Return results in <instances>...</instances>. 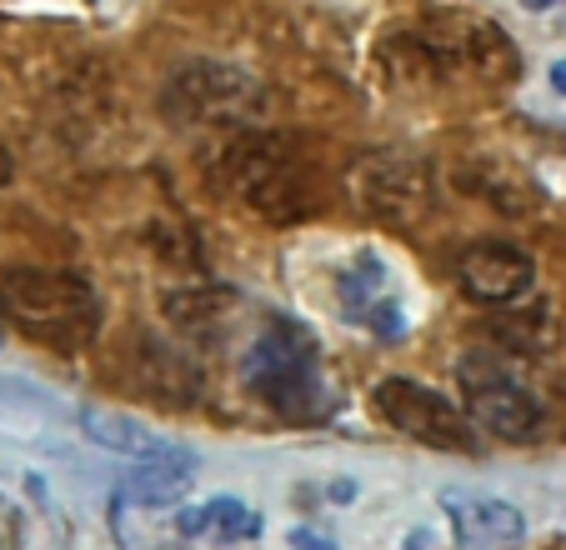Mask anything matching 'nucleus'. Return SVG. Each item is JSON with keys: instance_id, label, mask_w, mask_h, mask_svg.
<instances>
[{"instance_id": "14", "label": "nucleus", "mask_w": 566, "mask_h": 550, "mask_svg": "<svg viewBox=\"0 0 566 550\" xmlns=\"http://www.w3.org/2000/svg\"><path fill=\"white\" fill-rule=\"evenodd\" d=\"M176 536H216V540H256L261 536V516L247 506V500L235 496H216L206 500V506L186 510L181 520H176Z\"/></svg>"}, {"instance_id": "17", "label": "nucleus", "mask_w": 566, "mask_h": 550, "mask_svg": "<svg viewBox=\"0 0 566 550\" xmlns=\"http://www.w3.org/2000/svg\"><path fill=\"white\" fill-rule=\"evenodd\" d=\"M546 81H552V91H556V96H566V61H556L552 71H546Z\"/></svg>"}, {"instance_id": "5", "label": "nucleus", "mask_w": 566, "mask_h": 550, "mask_svg": "<svg viewBox=\"0 0 566 550\" xmlns=\"http://www.w3.org/2000/svg\"><path fill=\"white\" fill-rule=\"evenodd\" d=\"M457 381H461V395H467V415L492 441L536 445L546 435V425H552L542 391L526 381L522 366L512 356H502V350H471V356H461Z\"/></svg>"}, {"instance_id": "7", "label": "nucleus", "mask_w": 566, "mask_h": 550, "mask_svg": "<svg viewBox=\"0 0 566 550\" xmlns=\"http://www.w3.org/2000/svg\"><path fill=\"white\" fill-rule=\"evenodd\" d=\"M352 195L371 221L396 225V231H417L437 211V170L427 156L401 146L371 150L352 170Z\"/></svg>"}, {"instance_id": "8", "label": "nucleus", "mask_w": 566, "mask_h": 550, "mask_svg": "<svg viewBox=\"0 0 566 550\" xmlns=\"http://www.w3.org/2000/svg\"><path fill=\"white\" fill-rule=\"evenodd\" d=\"M376 411L386 415L391 431H401L407 441L417 445H431V451H457V455H471L476 451V421H471L461 405H451L441 391L421 381H407V376H396V381H381L376 385Z\"/></svg>"}, {"instance_id": "16", "label": "nucleus", "mask_w": 566, "mask_h": 550, "mask_svg": "<svg viewBox=\"0 0 566 550\" xmlns=\"http://www.w3.org/2000/svg\"><path fill=\"white\" fill-rule=\"evenodd\" d=\"M0 550H21V520L6 500H0Z\"/></svg>"}, {"instance_id": "11", "label": "nucleus", "mask_w": 566, "mask_h": 550, "mask_svg": "<svg viewBox=\"0 0 566 550\" xmlns=\"http://www.w3.org/2000/svg\"><path fill=\"white\" fill-rule=\"evenodd\" d=\"M86 435L96 445H106L111 455H126L136 466H196V455L186 441L156 431V425L136 421V415H116V411H86L81 415Z\"/></svg>"}, {"instance_id": "10", "label": "nucleus", "mask_w": 566, "mask_h": 550, "mask_svg": "<svg viewBox=\"0 0 566 550\" xmlns=\"http://www.w3.org/2000/svg\"><path fill=\"white\" fill-rule=\"evenodd\" d=\"M457 286L467 290L476 306H522L536 290V261L522 245L506 241H476L457 255Z\"/></svg>"}, {"instance_id": "1", "label": "nucleus", "mask_w": 566, "mask_h": 550, "mask_svg": "<svg viewBox=\"0 0 566 550\" xmlns=\"http://www.w3.org/2000/svg\"><path fill=\"white\" fill-rule=\"evenodd\" d=\"M211 186L271 225L311 221L326 205L321 166L311 160V150L296 136H276L261 126L226 130V140L211 150Z\"/></svg>"}, {"instance_id": "12", "label": "nucleus", "mask_w": 566, "mask_h": 550, "mask_svg": "<svg viewBox=\"0 0 566 550\" xmlns=\"http://www.w3.org/2000/svg\"><path fill=\"white\" fill-rule=\"evenodd\" d=\"M447 516L461 550H512L526 536V516L496 496H447Z\"/></svg>"}, {"instance_id": "13", "label": "nucleus", "mask_w": 566, "mask_h": 550, "mask_svg": "<svg viewBox=\"0 0 566 550\" xmlns=\"http://www.w3.org/2000/svg\"><path fill=\"white\" fill-rule=\"evenodd\" d=\"M196 466H136L130 476L116 480V506L120 510H160L191 490Z\"/></svg>"}, {"instance_id": "2", "label": "nucleus", "mask_w": 566, "mask_h": 550, "mask_svg": "<svg viewBox=\"0 0 566 550\" xmlns=\"http://www.w3.org/2000/svg\"><path fill=\"white\" fill-rule=\"evenodd\" d=\"M241 381L271 415L291 425H321L336 411L332 381L321 366V346L296 320H276L251 340L247 360H241Z\"/></svg>"}, {"instance_id": "9", "label": "nucleus", "mask_w": 566, "mask_h": 550, "mask_svg": "<svg viewBox=\"0 0 566 550\" xmlns=\"http://www.w3.org/2000/svg\"><path fill=\"white\" fill-rule=\"evenodd\" d=\"M336 310H342L352 326L371 330L386 346H401L411 330L407 320V300H401V286L386 261H376L371 251L356 255L342 275H336Z\"/></svg>"}, {"instance_id": "20", "label": "nucleus", "mask_w": 566, "mask_h": 550, "mask_svg": "<svg viewBox=\"0 0 566 550\" xmlns=\"http://www.w3.org/2000/svg\"><path fill=\"white\" fill-rule=\"evenodd\" d=\"M0 340H6V336H0Z\"/></svg>"}, {"instance_id": "15", "label": "nucleus", "mask_w": 566, "mask_h": 550, "mask_svg": "<svg viewBox=\"0 0 566 550\" xmlns=\"http://www.w3.org/2000/svg\"><path fill=\"white\" fill-rule=\"evenodd\" d=\"M235 310L231 286H196V290H171L166 296V316L186 330H211L216 320H226Z\"/></svg>"}, {"instance_id": "3", "label": "nucleus", "mask_w": 566, "mask_h": 550, "mask_svg": "<svg viewBox=\"0 0 566 550\" xmlns=\"http://www.w3.org/2000/svg\"><path fill=\"white\" fill-rule=\"evenodd\" d=\"M0 320L31 336L35 346L81 350L101 330V296L75 271L15 265V271H0Z\"/></svg>"}, {"instance_id": "18", "label": "nucleus", "mask_w": 566, "mask_h": 550, "mask_svg": "<svg viewBox=\"0 0 566 550\" xmlns=\"http://www.w3.org/2000/svg\"><path fill=\"white\" fill-rule=\"evenodd\" d=\"M11 176H15V160H11V150L0 146V186H11Z\"/></svg>"}, {"instance_id": "6", "label": "nucleus", "mask_w": 566, "mask_h": 550, "mask_svg": "<svg viewBox=\"0 0 566 550\" xmlns=\"http://www.w3.org/2000/svg\"><path fill=\"white\" fill-rule=\"evenodd\" d=\"M407 45L431 65L437 75H471L481 85H506L522 71V55L506 41V31L486 15L441 11L431 21L411 25Z\"/></svg>"}, {"instance_id": "19", "label": "nucleus", "mask_w": 566, "mask_h": 550, "mask_svg": "<svg viewBox=\"0 0 566 550\" xmlns=\"http://www.w3.org/2000/svg\"><path fill=\"white\" fill-rule=\"evenodd\" d=\"M526 11H552V6H562V0H522Z\"/></svg>"}, {"instance_id": "4", "label": "nucleus", "mask_w": 566, "mask_h": 550, "mask_svg": "<svg viewBox=\"0 0 566 550\" xmlns=\"http://www.w3.org/2000/svg\"><path fill=\"white\" fill-rule=\"evenodd\" d=\"M271 110V91L231 61H186L160 85V116L181 130H247Z\"/></svg>"}]
</instances>
